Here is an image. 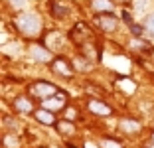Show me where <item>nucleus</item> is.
<instances>
[{
  "mask_svg": "<svg viewBox=\"0 0 154 148\" xmlns=\"http://www.w3.org/2000/svg\"><path fill=\"white\" fill-rule=\"evenodd\" d=\"M14 24H16V28L28 38L38 36V34H40V28H42V22H40V18H38L36 14H20L18 18L14 20Z\"/></svg>",
  "mask_w": 154,
  "mask_h": 148,
  "instance_id": "obj_1",
  "label": "nucleus"
},
{
  "mask_svg": "<svg viewBox=\"0 0 154 148\" xmlns=\"http://www.w3.org/2000/svg\"><path fill=\"white\" fill-rule=\"evenodd\" d=\"M28 93L32 95V97H36V99L48 101V99H51L55 93H57V87L51 85V83H45V81H36V83H32V85H30Z\"/></svg>",
  "mask_w": 154,
  "mask_h": 148,
  "instance_id": "obj_2",
  "label": "nucleus"
},
{
  "mask_svg": "<svg viewBox=\"0 0 154 148\" xmlns=\"http://www.w3.org/2000/svg\"><path fill=\"white\" fill-rule=\"evenodd\" d=\"M89 38H91V30H89V26H87V24L77 22L75 26L71 28V40L75 42V44L85 45L87 42H89Z\"/></svg>",
  "mask_w": 154,
  "mask_h": 148,
  "instance_id": "obj_3",
  "label": "nucleus"
},
{
  "mask_svg": "<svg viewBox=\"0 0 154 148\" xmlns=\"http://www.w3.org/2000/svg\"><path fill=\"white\" fill-rule=\"evenodd\" d=\"M97 24H99L101 30L107 32V34H111V32H115L119 28V20L113 16V12L111 14H99V16H97Z\"/></svg>",
  "mask_w": 154,
  "mask_h": 148,
  "instance_id": "obj_4",
  "label": "nucleus"
},
{
  "mask_svg": "<svg viewBox=\"0 0 154 148\" xmlns=\"http://www.w3.org/2000/svg\"><path fill=\"white\" fill-rule=\"evenodd\" d=\"M65 101H67L65 93H59V91H57L51 99L44 101V109H48V111H59V109H65Z\"/></svg>",
  "mask_w": 154,
  "mask_h": 148,
  "instance_id": "obj_5",
  "label": "nucleus"
},
{
  "mask_svg": "<svg viewBox=\"0 0 154 148\" xmlns=\"http://www.w3.org/2000/svg\"><path fill=\"white\" fill-rule=\"evenodd\" d=\"M89 111L93 113V115H97V117H109L111 113H113V109L109 107L107 103H101V101H97V99H93V101H89Z\"/></svg>",
  "mask_w": 154,
  "mask_h": 148,
  "instance_id": "obj_6",
  "label": "nucleus"
},
{
  "mask_svg": "<svg viewBox=\"0 0 154 148\" xmlns=\"http://www.w3.org/2000/svg\"><path fill=\"white\" fill-rule=\"evenodd\" d=\"M30 54H32V57L36 59V61H42V63L51 61V51L45 48V45H32V48H30Z\"/></svg>",
  "mask_w": 154,
  "mask_h": 148,
  "instance_id": "obj_7",
  "label": "nucleus"
},
{
  "mask_svg": "<svg viewBox=\"0 0 154 148\" xmlns=\"http://www.w3.org/2000/svg\"><path fill=\"white\" fill-rule=\"evenodd\" d=\"M51 69H54L55 73H59V75H63V77H71L73 71H75V67H71L65 59H54V65H51Z\"/></svg>",
  "mask_w": 154,
  "mask_h": 148,
  "instance_id": "obj_8",
  "label": "nucleus"
},
{
  "mask_svg": "<svg viewBox=\"0 0 154 148\" xmlns=\"http://www.w3.org/2000/svg\"><path fill=\"white\" fill-rule=\"evenodd\" d=\"M32 115H34V119H36L38 122H42V125H55L54 115H51V111H48V109H36Z\"/></svg>",
  "mask_w": 154,
  "mask_h": 148,
  "instance_id": "obj_9",
  "label": "nucleus"
},
{
  "mask_svg": "<svg viewBox=\"0 0 154 148\" xmlns=\"http://www.w3.org/2000/svg\"><path fill=\"white\" fill-rule=\"evenodd\" d=\"M12 105H14V109H16L18 113H34L36 111L34 105H32V101H30L28 97H16Z\"/></svg>",
  "mask_w": 154,
  "mask_h": 148,
  "instance_id": "obj_10",
  "label": "nucleus"
},
{
  "mask_svg": "<svg viewBox=\"0 0 154 148\" xmlns=\"http://www.w3.org/2000/svg\"><path fill=\"white\" fill-rule=\"evenodd\" d=\"M121 130L127 132V134H134L140 130V122L138 121H132V119H122L121 121Z\"/></svg>",
  "mask_w": 154,
  "mask_h": 148,
  "instance_id": "obj_11",
  "label": "nucleus"
},
{
  "mask_svg": "<svg viewBox=\"0 0 154 148\" xmlns=\"http://www.w3.org/2000/svg\"><path fill=\"white\" fill-rule=\"evenodd\" d=\"M91 6H93V10H97V12H101V14H111L113 12V2H111V0H93Z\"/></svg>",
  "mask_w": 154,
  "mask_h": 148,
  "instance_id": "obj_12",
  "label": "nucleus"
},
{
  "mask_svg": "<svg viewBox=\"0 0 154 148\" xmlns=\"http://www.w3.org/2000/svg\"><path fill=\"white\" fill-rule=\"evenodd\" d=\"M61 36H59L57 32H50L48 34V38H45V48L48 49H55V48H59L61 45Z\"/></svg>",
  "mask_w": 154,
  "mask_h": 148,
  "instance_id": "obj_13",
  "label": "nucleus"
},
{
  "mask_svg": "<svg viewBox=\"0 0 154 148\" xmlns=\"http://www.w3.org/2000/svg\"><path fill=\"white\" fill-rule=\"evenodd\" d=\"M55 126H57V130L61 132V134H65V136L75 134V128H73L71 121H59V122H55Z\"/></svg>",
  "mask_w": 154,
  "mask_h": 148,
  "instance_id": "obj_14",
  "label": "nucleus"
},
{
  "mask_svg": "<svg viewBox=\"0 0 154 148\" xmlns=\"http://www.w3.org/2000/svg\"><path fill=\"white\" fill-rule=\"evenodd\" d=\"M51 12H54V16H57V18H65L69 14V8H65V6H61L59 2H55V4L51 6Z\"/></svg>",
  "mask_w": 154,
  "mask_h": 148,
  "instance_id": "obj_15",
  "label": "nucleus"
},
{
  "mask_svg": "<svg viewBox=\"0 0 154 148\" xmlns=\"http://www.w3.org/2000/svg\"><path fill=\"white\" fill-rule=\"evenodd\" d=\"M4 148H18V138L16 136H4Z\"/></svg>",
  "mask_w": 154,
  "mask_h": 148,
  "instance_id": "obj_16",
  "label": "nucleus"
},
{
  "mask_svg": "<svg viewBox=\"0 0 154 148\" xmlns=\"http://www.w3.org/2000/svg\"><path fill=\"white\" fill-rule=\"evenodd\" d=\"M144 28L150 32V34H154V14L146 16V20H144Z\"/></svg>",
  "mask_w": 154,
  "mask_h": 148,
  "instance_id": "obj_17",
  "label": "nucleus"
},
{
  "mask_svg": "<svg viewBox=\"0 0 154 148\" xmlns=\"http://www.w3.org/2000/svg\"><path fill=\"white\" fill-rule=\"evenodd\" d=\"M77 119V111L75 109H65V121H73Z\"/></svg>",
  "mask_w": 154,
  "mask_h": 148,
  "instance_id": "obj_18",
  "label": "nucleus"
},
{
  "mask_svg": "<svg viewBox=\"0 0 154 148\" xmlns=\"http://www.w3.org/2000/svg\"><path fill=\"white\" fill-rule=\"evenodd\" d=\"M103 146L105 148H119V142H115V140H103Z\"/></svg>",
  "mask_w": 154,
  "mask_h": 148,
  "instance_id": "obj_19",
  "label": "nucleus"
},
{
  "mask_svg": "<svg viewBox=\"0 0 154 148\" xmlns=\"http://www.w3.org/2000/svg\"><path fill=\"white\" fill-rule=\"evenodd\" d=\"M10 2H12L14 8H22V6L26 4V0H10Z\"/></svg>",
  "mask_w": 154,
  "mask_h": 148,
  "instance_id": "obj_20",
  "label": "nucleus"
},
{
  "mask_svg": "<svg viewBox=\"0 0 154 148\" xmlns=\"http://www.w3.org/2000/svg\"><path fill=\"white\" fill-rule=\"evenodd\" d=\"M83 148H97V144H93V142H85V144H83Z\"/></svg>",
  "mask_w": 154,
  "mask_h": 148,
  "instance_id": "obj_21",
  "label": "nucleus"
},
{
  "mask_svg": "<svg viewBox=\"0 0 154 148\" xmlns=\"http://www.w3.org/2000/svg\"><path fill=\"white\" fill-rule=\"evenodd\" d=\"M67 148H77V146H73V144H67Z\"/></svg>",
  "mask_w": 154,
  "mask_h": 148,
  "instance_id": "obj_22",
  "label": "nucleus"
},
{
  "mask_svg": "<svg viewBox=\"0 0 154 148\" xmlns=\"http://www.w3.org/2000/svg\"><path fill=\"white\" fill-rule=\"evenodd\" d=\"M148 148H154V144H152V146H148Z\"/></svg>",
  "mask_w": 154,
  "mask_h": 148,
  "instance_id": "obj_23",
  "label": "nucleus"
},
{
  "mask_svg": "<svg viewBox=\"0 0 154 148\" xmlns=\"http://www.w3.org/2000/svg\"><path fill=\"white\" fill-rule=\"evenodd\" d=\"M152 142H154V134H152Z\"/></svg>",
  "mask_w": 154,
  "mask_h": 148,
  "instance_id": "obj_24",
  "label": "nucleus"
}]
</instances>
